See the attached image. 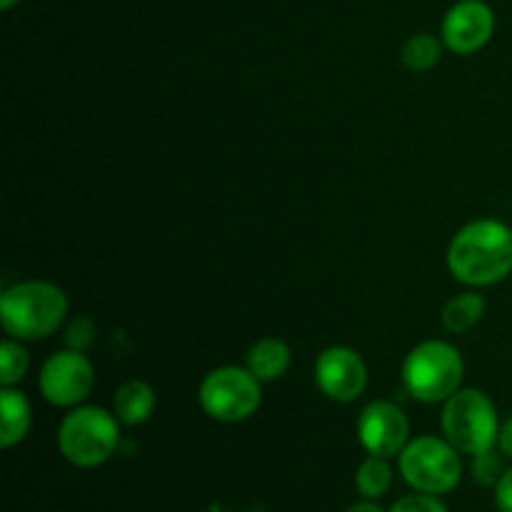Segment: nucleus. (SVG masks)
<instances>
[{"instance_id":"obj_25","label":"nucleus","mask_w":512,"mask_h":512,"mask_svg":"<svg viewBox=\"0 0 512 512\" xmlns=\"http://www.w3.org/2000/svg\"><path fill=\"white\" fill-rule=\"evenodd\" d=\"M20 0H0V8L3 10H10V8H15V5H18Z\"/></svg>"},{"instance_id":"obj_8","label":"nucleus","mask_w":512,"mask_h":512,"mask_svg":"<svg viewBox=\"0 0 512 512\" xmlns=\"http://www.w3.org/2000/svg\"><path fill=\"white\" fill-rule=\"evenodd\" d=\"M95 385V368L88 355L65 348L50 355L38 375L43 398L55 408H78L85 403Z\"/></svg>"},{"instance_id":"obj_24","label":"nucleus","mask_w":512,"mask_h":512,"mask_svg":"<svg viewBox=\"0 0 512 512\" xmlns=\"http://www.w3.org/2000/svg\"><path fill=\"white\" fill-rule=\"evenodd\" d=\"M348 512H388V510H385L383 505L378 503V500L363 498V500H358V503H353V505H350Z\"/></svg>"},{"instance_id":"obj_12","label":"nucleus","mask_w":512,"mask_h":512,"mask_svg":"<svg viewBox=\"0 0 512 512\" xmlns=\"http://www.w3.org/2000/svg\"><path fill=\"white\" fill-rule=\"evenodd\" d=\"M33 423V408L25 393L15 388L0 390V445L5 450L23 443Z\"/></svg>"},{"instance_id":"obj_2","label":"nucleus","mask_w":512,"mask_h":512,"mask_svg":"<svg viewBox=\"0 0 512 512\" xmlns=\"http://www.w3.org/2000/svg\"><path fill=\"white\" fill-rule=\"evenodd\" d=\"M68 295L48 280H25L0 298V323L8 338L38 343L50 338L68 318Z\"/></svg>"},{"instance_id":"obj_7","label":"nucleus","mask_w":512,"mask_h":512,"mask_svg":"<svg viewBox=\"0 0 512 512\" xmlns=\"http://www.w3.org/2000/svg\"><path fill=\"white\" fill-rule=\"evenodd\" d=\"M198 403L203 413L218 423H243L258 413L263 403V383L248 368L223 365L203 378Z\"/></svg>"},{"instance_id":"obj_23","label":"nucleus","mask_w":512,"mask_h":512,"mask_svg":"<svg viewBox=\"0 0 512 512\" xmlns=\"http://www.w3.org/2000/svg\"><path fill=\"white\" fill-rule=\"evenodd\" d=\"M498 448L505 458L512 460V415L508 420L500 423V435H498Z\"/></svg>"},{"instance_id":"obj_9","label":"nucleus","mask_w":512,"mask_h":512,"mask_svg":"<svg viewBox=\"0 0 512 512\" xmlns=\"http://www.w3.org/2000/svg\"><path fill=\"white\" fill-rule=\"evenodd\" d=\"M315 385L335 403H353L368 385V365L358 350L348 345L325 348L315 360Z\"/></svg>"},{"instance_id":"obj_3","label":"nucleus","mask_w":512,"mask_h":512,"mask_svg":"<svg viewBox=\"0 0 512 512\" xmlns=\"http://www.w3.org/2000/svg\"><path fill=\"white\" fill-rule=\"evenodd\" d=\"M465 360L448 340L415 345L403 363V385L410 398L425 405L445 403L463 385Z\"/></svg>"},{"instance_id":"obj_6","label":"nucleus","mask_w":512,"mask_h":512,"mask_svg":"<svg viewBox=\"0 0 512 512\" xmlns=\"http://www.w3.org/2000/svg\"><path fill=\"white\" fill-rule=\"evenodd\" d=\"M460 450L448 438L420 435L400 453V475L415 493L445 495L458 488L463 478Z\"/></svg>"},{"instance_id":"obj_4","label":"nucleus","mask_w":512,"mask_h":512,"mask_svg":"<svg viewBox=\"0 0 512 512\" xmlns=\"http://www.w3.org/2000/svg\"><path fill=\"white\" fill-rule=\"evenodd\" d=\"M120 445V420L98 405L70 408L58 428L60 455L75 468H98L108 463Z\"/></svg>"},{"instance_id":"obj_22","label":"nucleus","mask_w":512,"mask_h":512,"mask_svg":"<svg viewBox=\"0 0 512 512\" xmlns=\"http://www.w3.org/2000/svg\"><path fill=\"white\" fill-rule=\"evenodd\" d=\"M495 505L500 512H512V468L505 470L500 483L495 485Z\"/></svg>"},{"instance_id":"obj_18","label":"nucleus","mask_w":512,"mask_h":512,"mask_svg":"<svg viewBox=\"0 0 512 512\" xmlns=\"http://www.w3.org/2000/svg\"><path fill=\"white\" fill-rule=\"evenodd\" d=\"M30 355L23 343L15 338H5L0 345V385L3 388H15L20 380L28 375Z\"/></svg>"},{"instance_id":"obj_13","label":"nucleus","mask_w":512,"mask_h":512,"mask_svg":"<svg viewBox=\"0 0 512 512\" xmlns=\"http://www.w3.org/2000/svg\"><path fill=\"white\" fill-rule=\"evenodd\" d=\"M155 405H158L155 390L145 380H128L113 395L115 418L120 420V425H128V428L143 425L153 415Z\"/></svg>"},{"instance_id":"obj_17","label":"nucleus","mask_w":512,"mask_h":512,"mask_svg":"<svg viewBox=\"0 0 512 512\" xmlns=\"http://www.w3.org/2000/svg\"><path fill=\"white\" fill-rule=\"evenodd\" d=\"M440 53H443V38H435L430 33H415L400 48V60L405 63V68L423 73L438 63Z\"/></svg>"},{"instance_id":"obj_15","label":"nucleus","mask_w":512,"mask_h":512,"mask_svg":"<svg viewBox=\"0 0 512 512\" xmlns=\"http://www.w3.org/2000/svg\"><path fill=\"white\" fill-rule=\"evenodd\" d=\"M485 315V298L480 293H460L450 298L443 308V328L453 335H463L473 330Z\"/></svg>"},{"instance_id":"obj_10","label":"nucleus","mask_w":512,"mask_h":512,"mask_svg":"<svg viewBox=\"0 0 512 512\" xmlns=\"http://www.w3.org/2000/svg\"><path fill=\"white\" fill-rule=\"evenodd\" d=\"M358 440L368 455L395 458L410 443L408 415L390 400H373L358 418Z\"/></svg>"},{"instance_id":"obj_19","label":"nucleus","mask_w":512,"mask_h":512,"mask_svg":"<svg viewBox=\"0 0 512 512\" xmlns=\"http://www.w3.org/2000/svg\"><path fill=\"white\" fill-rule=\"evenodd\" d=\"M503 458L505 455L495 453V448L485 450V453L480 455H473V465H470V470H473L475 483L485 485V488H495V485L500 483V478L505 475Z\"/></svg>"},{"instance_id":"obj_1","label":"nucleus","mask_w":512,"mask_h":512,"mask_svg":"<svg viewBox=\"0 0 512 512\" xmlns=\"http://www.w3.org/2000/svg\"><path fill=\"white\" fill-rule=\"evenodd\" d=\"M448 270L458 283L488 288L512 275V228L495 218H478L453 235Z\"/></svg>"},{"instance_id":"obj_5","label":"nucleus","mask_w":512,"mask_h":512,"mask_svg":"<svg viewBox=\"0 0 512 512\" xmlns=\"http://www.w3.org/2000/svg\"><path fill=\"white\" fill-rule=\"evenodd\" d=\"M443 435L463 455H480L498 445L500 418L495 403L475 388H460L443 403Z\"/></svg>"},{"instance_id":"obj_14","label":"nucleus","mask_w":512,"mask_h":512,"mask_svg":"<svg viewBox=\"0 0 512 512\" xmlns=\"http://www.w3.org/2000/svg\"><path fill=\"white\" fill-rule=\"evenodd\" d=\"M245 368L260 380V383H275L283 378L290 368V348L280 338H260L248 350Z\"/></svg>"},{"instance_id":"obj_20","label":"nucleus","mask_w":512,"mask_h":512,"mask_svg":"<svg viewBox=\"0 0 512 512\" xmlns=\"http://www.w3.org/2000/svg\"><path fill=\"white\" fill-rule=\"evenodd\" d=\"M95 335H98V328H95L93 318L88 315H75L68 325H65V345L73 350H85L95 343Z\"/></svg>"},{"instance_id":"obj_11","label":"nucleus","mask_w":512,"mask_h":512,"mask_svg":"<svg viewBox=\"0 0 512 512\" xmlns=\"http://www.w3.org/2000/svg\"><path fill=\"white\" fill-rule=\"evenodd\" d=\"M495 13L485 0H458L445 13L440 38L448 50L458 55H473L493 40Z\"/></svg>"},{"instance_id":"obj_21","label":"nucleus","mask_w":512,"mask_h":512,"mask_svg":"<svg viewBox=\"0 0 512 512\" xmlns=\"http://www.w3.org/2000/svg\"><path fill=\"white\" fill-rule=\"evenodd\" d=\"M388 512H450L445 508V503L440 500V495H428V493H413L405 495V498L395 500L390 505Z\"/></svg>"},{"instance_id":"obj_16","label":"nucleus","mask_w":512,"mask_h":512,"mask_svg":"<svg viewBox=\"0 0 512 512\" xmlns=\"http://www.w3.org/2000/svg\"><path fill=\"white\" fill-rule=\"evenodd\" d=\"M390 485H393V468L388 465V458L368 455L355 473V488H358L360 498L380 500L388 493Z\"/></svg>"}]
</instances>
